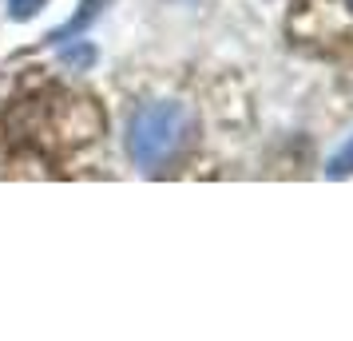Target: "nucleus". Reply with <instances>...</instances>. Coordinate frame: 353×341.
<instances>
[{
  "instance_id": "obj_1",
  "label": "nucleus",
  "mask_w": 353,
  "mask_h": 341,
  "mask_svg": "<svg viewBox=\"0 0 353 341\" xmlns=\"http://www.w3.org/2000/svg\"><path fill=\"white\" fill-rule=\"evenodd\" d=\"M187 127H191V115L179 103H151V107H143L131 119V135H128L131 159L143 163V167L163 163L167 155H175L179 143L187 139Z\"/></svg>"
},
{
  "instance_id": "obj_2",
  "label": "nucleus",
  "mask_w": 353,
  "mask_h": 341,
  "mask_svg": "<svg viewBox=\"0 0 353 341\" xmlns=\"http://www.w3.org/2000/svg\"><path fill=\"white\" fill-rule=\"evenodd\" d=\"M353 171V139L345 147H341V151H337L334 159H330V175H334V179H341V175H350Z\"/></svg>"
},
{
  "instance_id": "obj_3",
  "label": "nucleus",
  "mask_w": 353,
  "mask_h": 341,
  "mask_svg": "<svg viewBox=\"0 0 353 341\" xmlns=\"http://www.w3.org/2000/svg\"><path fill=\"white\" fill-rule=\"evenodd\" d=\"M40 4H44V0H8V12H12L17 20H28Z\"/></svg>"
}]
</instances>
